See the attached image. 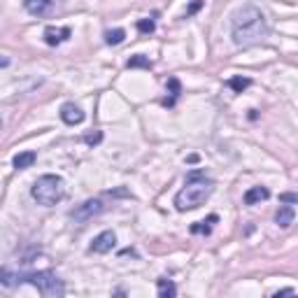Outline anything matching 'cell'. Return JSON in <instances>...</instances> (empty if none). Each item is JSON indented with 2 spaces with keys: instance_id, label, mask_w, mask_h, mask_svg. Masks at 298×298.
I'll return each mask as SVG.
<instances>
[{
  "instance_id": "obj_8",
  "label": "cell",
  "mask_w": 298,
  "mask_h": 298,
  "mask_svg": "<svg viewBox=\"0 0 298 298\" xmlns=\"http://www.w3.org/2000/svg\"><path fill=\"white\" fill-rule=\"evenodd\" d=\"M61 119H63V124H68V126H80V124L86 119V114H84L82 107L75 105V103H66V105L61 107Z\"/></svg>"
},
{
  "instance_id": "obj_12",
  "label": "cell",
  "mask_w": 298,
  "mask_h": 298,
  "mask_svg": "<svg viewBox=\"0 0 298 298\" xmlns=\"http://www.w3.org/2000/svg\"><path fill=\"white\" fill-rule=\"evenodd\" d=\"M35 161H37V154L35 152H19L12 163H14L16 170H26V168H31Z\"/></svg>"
},
{
  "instance_id": "obj_14",
  "label": "cell",
  "mask_w": 298,
  "mask_h": 298,
  "mask_svg": "<svg viewBox=\"0 0 298 298\" xmlns=\"http://www.w3.org/2000/svg\"><path fill=\"white\" fill-rule=\"evenodd\" d=\"M249 84H252V80H249V77H231V80H228V86H231L235 93H243Z\"/></svg>"
},
{
  "instance_id": "obj_10",
  "label": "cell",
  "mask_w": 298,
  "mask_h": 298,
  "mask_svg": "<svg viewBox=\"0 0 298 298\" xmlns=\"http://www.w3.org/2000/svg\"><path fill=\"white\" fill-rule=\"evenodd\" d=\"M293 217H296V212H293V207L284 203V205L277 210V214H275V224H277L280 228H289V226H291V224H293Z\"/></svg>"
},
{
  "instance_id": "obj_21",
  "label": "cell",
  "mask_w": 298,
  "mask_h": 298,
  "mask_svg": "<svg viewBox=\"0 0 298 298\" xmlns=\"http://www.w3.org/2000/svg\"><path fill=\"white\" fill-rule=\"evenodd\" d=\"M203 7V0H193L191 5H189V10H187V16H191V14H196L198 10Z\"/></svg>"
},
{
  "instance_id": "obj_19",
  "label": "cell",
  "mask_w": 298,
  "mask_h": 298,
  "mask_svg": "<svg viewBox=\"0 0 298 298\" xmlns=\"http://www.w3.org/2000/svg\"><path fill=\"white\" fill-rule=\"evenodd\" d=\"M135 26H137V31H140L142 35H149V33L156 31V24H154V19H140Z\"/></svg>"
},
{
  "instance_id": "obj_13",
  "label": "cell",
  "mask_w": 298,
  "mask_h": 298,
  "mask_svg": "<svg viewBox=\"0 0 298 298\" xmlns=\"http://www.w3.org/2000/svg\"><path fill=\"white\" fill-rule=\"evenodd\" d=\"M156 291H158L161 298H175L177 296V287L170 282V280H163V277L156 282Z\"/></svg>"
},
{
  "instance_id": "obj_5",
  "label": "cell",
  "mask_w": 298,
  "mask_h": 298,
  "mask_svg": "<svg viewBox=\"0 0 298 298\" xmlns=\"http://www.w3.org/2000/svg\"><path fill=\"white\" fill-rule=\"evenodd\" d=\"M103 210H105L103 201H98V198H91V201H84V203H82L77 210H72V219H77V222H89L91 217L101 214Z\"/></svg>"
},
{
  "instance_id": "obj_20",
  "label": "cell",
  "mask_w": 298,
  "mask_h": 298,
  "mask_svg": "<svg viewBox=\"0 0 298 298\" xmlns=\"http://www.w3.org/2000/svg\"><path fill=\"white\" fill-rule=\"evenodd\" d=\"M103 140V133L101 131H96V133H89V135L84 137V142L86 145H98V142Z\"/></svg>"
},
{
  "instance_id": "obj_3",
  "label": "cell",
  "mask_w": 298,
  "mask_h": 298,
  "mask_svg": "<svg viewBox=\"0 0 298 298\" xmlns=\"http://www.w3.org/2000/svg\"><path fill=\"white\" fill-rule=\"evenodd\" d=\"M31 196L37 201V205L51 207L66 198V182H63V177H58V175H42L33 182Z\"/></svg>"
},
{
  "instance_id": "obj_15",
  "label": "cell",
  "mask_w": 298,
  "mask_h": 298,
  "mask_svg": "<svg viewBox=\"0 0 298 298\" xmlns=\"http://www.w3.org/2000/svg\"><path fill=\"white\" fill-rule=\"evenodd\" d=\"M217 214H212V217H210V219H207V222H198V224H193V226H191V233H205V235H207V233H210V231H212V224H217Z\"/></svg>"
},
{
  "instance_id": "obj_18",
  "label": "cell",
  "mask_w": 298,
  "mask_h": 298,
  "mask_svg": "<svg viewBox=\"0 0 298 298\" xmlns=\"http://www.w3.org/2000/svg\"><path fill=\"white\" fill-rule=\"evenodd\" d=\"M128 68H152V61H149V56H142V54H135L131 56L126 61Z\"/></svg>"
},
{
  "instance_id": "obj_2",
  "label": "cell",
  "mask_w": 298,
  "mask_h": 298,
  "mask_svg": "<svg viewBox=\"0 0 298 298\" xmlns=\"http://www.w3.org/2000/svg\"><path fill=\"white\" fill-rule=\"evenodd\" d=\"M214 191V182L212 180H205V177L193 175L187 182V187L175 196V207L180 212H187V210H196L201 207L207 198L212 196Z\"/></svg>"
},
{
  "instance_id": "obj_23",
  "label": "cell",
  "mask_w": 298,
  "mask_h": 298,
  "mask_svg": "<svg viewBox=\"0 0 298 298\" xmlns=\"http://www.w3.org/2000/svg\"><path fill=\"white\" fill-rule=\"evenodd\" d=\"M293 293H296V291H293V289H280V291H275L273 293V296H293Z\"/></svg>"
},
{
  "instance_id": "obj_1",
  "label": "cell",
  "mask_w": 298,
  "mask_h": 298,
  "mask_svg": "<svg viewBox=\"0 0 298 298\" xmlns=\"http://www.w3.org/2000/svg\"><path fill=\"white\" fill-rule=\"evenodd\" d=\"M268 33H270L268 21L256 5H243L240 10H235L231 19V35L237 47L247 49V47L259 45L268 37Z\"/></svg>"
},
{
  "instance_id": "obj_4",
  "label": "cell",
  "mask_w": 298,
  "mask_h": 298,
  "mask_svg": "<svg viewBox=\"0 0 298 298\" xmlns=\"http://www.w3.org/2000/svg\"><path fill=\"white\" fill-rule=\"evenodd\" d=\"M16 280H19V282L33 284V287H35L45 298H63V293H66V287H63V282L56 277L54 273H49V270L16 275Z\"/></svg>"
},
{
  "instance_id": "obj_22",
  "label": "cell",
  "mask_w": 298,
  "mask_h": 298,
  "mask_svg": "<svg viewBox=\"0 0 298 298\" xmlns=\"http://www.w3.org/2000/svg\"><path fill=\"white\" fill-rule=\"evenodd\" d=\"M280 201L282 203H298V193H282Z\"/></svg>"
},
{
  "instance_id": "obj_11",
  "label": "cell",
  "mask_w": 298,
  "mask_h": 298,
  "mask_svg": "<svg viewBox=\"0 0 298 298\" xmlns=\"http://www.w3.org/2000/svg\"><path fill=\"white\" fill-rule=\"evenodd\" d=\"M268 198H270V191L266 187H252L245 193V205H256V203L268 201Z\"/></svg>"
},
{
  "instance_id": "obj_17",
  "label": "cell",
  "mask_w": 298,
  "mask_h": 298,
  "mask_svg": "<svg viewBox=\"0 0 298 298\" xmlns=\"http://www.w3.org/2000/svg\"><path fill=\"white\" fill-rule=\"evenodd\" d=\"M124 37H126V31H124V28H114V31H107L105 33V42H107V45H122Z\"/></svg>"
},
{
  "instance_id": "obj_7",
  "label": "cell",
  "mask_w": 298,
  "mask_h": 298,
  "mask_svg": "<svg viewBox=\"0 0 298 298\" xmlns=\"http://www.w3.org/2000/svg\"><path fill=\"white\" fill-rule=\"evenodd\" d=\"M70 28L68 26H47L45 28V42L49 47H56V45H63V42L70 37Z\"/></svg>"
},
{
  "instance_id": "obj_16",
  "label": "cell",
  "mask_w": 298,
  "mask_h": 298,
  "mask_svg": "<svg viewBox=\"0 0 298 298\" xmlns=\"http://www.w3.org/2000/svg\"><path fill=\"white\" fill-rule=\"evenodd\" d=\"M168 86H170V98H166L163 105H175L177 96H180V80H177V77H170V80H168Z\"/></svg>"
},
{
  "instance_id": "obj_9",
  "label": "cell",
  "mask_w": 298,
  "mask_h": 298,
  "mask_svg": "<svg viewBox=\"0 0 298 298\" xmlns=\"http://www.w3.org/2000/svg\"><path fill=\"white\" fill-rule=\"evenodd\" d=\"M54 5H56V0H24L26 12H28V14H33V16L49 14V12L54 10Z\"/></svg>"
},
{
  "instance_id": "obj_6",
  "label": "cell",
  "mask_w": 298,
  "mask_h": 298,
  "mask_svg": "<svg viewBox=\"0 0 298 298\" xmlns=\"http://www.w3.org/2000/svg\"><path fill=\"white\" fill-rule=\"evenodd\" d=\"M114 245H116V235L112 231H103L101 235H96L93 237V243H91V247H89V252H93V254H107V252H112L114 249Z\"/></svg>"
}]
</instances>
